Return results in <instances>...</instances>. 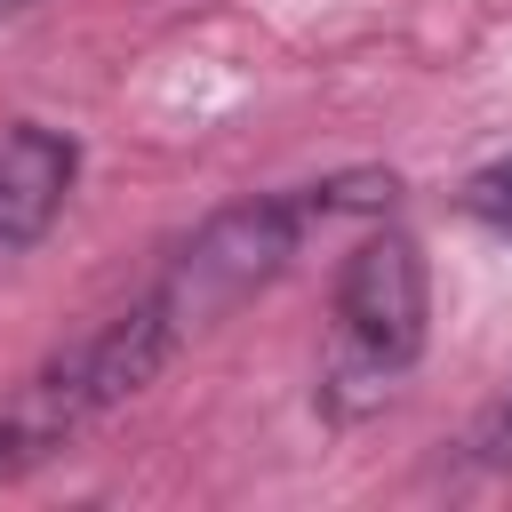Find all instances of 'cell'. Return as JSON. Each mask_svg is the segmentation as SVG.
<instances>
[{"label":"cell","instance_id":"4","mask_svg":"<svg viewBox=\"0 0 512 512\" xmlns=\"http://www.w3.org/2000/svg\"><path fill=\"white\" fill-rule=\"evenodd\" d=\"M72 176H80L72 136L64 128H40V120H16L0 136V248H32L64 216Z\"/></svg>","mask_w":512,"mask_h":512},{"label":"cell","instance_id":"2","mask_svg":"<svg viewBox=\"0 0 512 512\" xmlns=\"http://www.w3.org/2000/svg\"><path fill=\"white\" fill-rule=\"evenodd\" d=\"M432 288H424V248L408 232H368L344 272H336V360H328V408L352 416L392 376L424 352Z\"/></svg>","mask_w":512,"mask_h":512},{"label":"cell","instance_id":"5","mask_svg":"<svg viewBox=\"0 0 512 512\" xmlns=\"http://www.w3.org/2000/svg\"><path fill=\"white\" fill-rule=\"evenodd\" d=\"M480 464H512V384L480 408V424H472V440H464Z\"/></svg>","mask_w":512,"mask_h":512},{"label":"cell","instance_id":"7","mask_svg":"<svg viewBox=\"0 0 512 512\" xmlns=\"http://www.w3.org/2000/svg\"><path fill=\"white\" fill-rule=\"evenodd\" d=\"M24 8H32V0H0V24H16V16H24Z\"/></svg>","mask_w":512,"mask_h":512},{"label":"cell","instance_id":"1","mask_svg":"<svg viewBox=\"0 0 512 512\" xmlns=\"http://www.w3.org/2000/svg\"><path fill=\"white\" fill-rule=\"evenodd\" d=\"M176 320L160 312V296H136L128 312H112L96 336H80L72 352H56L48 368H32L8 400H0V480L48 464L64 440H80L104 408H120L128 392H144L160 376V360L176 352Z\"/></svg>","mask_w":512,"mask_h":512},{"label":"cell","instance_id":"3","mask_svg":"<svg viewBox=\"0 0 512 512\" xmlns=\"http://www.w3.org/2000/svg\"><path fill=\"white\" fill-rule=\"evenodd\" d=\"M296 240H304V200L296 192H264V200H232V208H216L176 256H168V272H160V312L176 320V336H200V328H216L232 304H248L264 280H280L288 272V256H296Z\"/></svg>","mask_w":512,"mask_h":512},{"label":"cell","instance_id":"6","mask_svg":"<svg viewBox=\"0 0 512 512\" xmlns=\"http://www.w3.org/2000/svg\"><path fill=\"white\" fill-rule=\"evenodd\" d=\"M464 200H472V216H488V224H512V152H504V160H488V168L464 184Z\"/></svg>","mask_w":512,"mask_h":512}]
</instances>
